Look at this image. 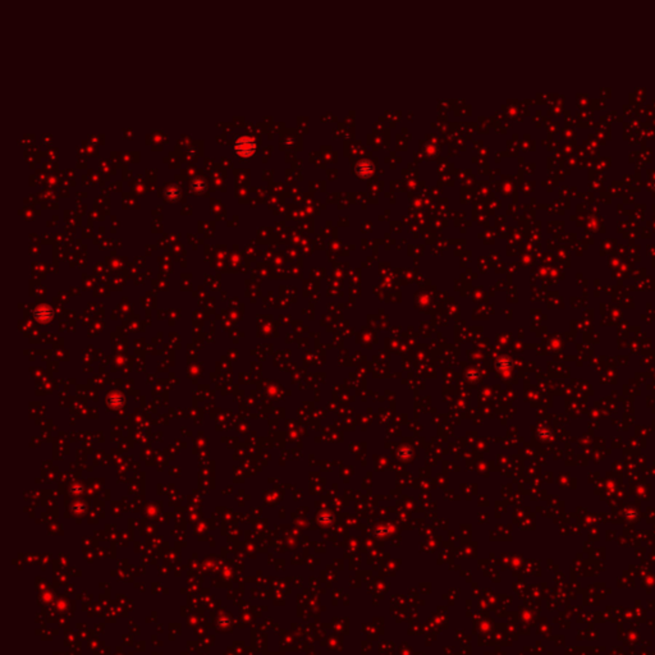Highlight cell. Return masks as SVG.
<instances>
[{"label": "cell", "instance_id": "1", "mask_svg": "<svg viewBox=\"0 0 655 655\" xmlns=\"http://www.w3.org/2000/svg\"><path fill=\"white\" fill-rule=\"evenodd\" d=\"M255 148H256L255 140L248 137V136H242V137H239L238 140L236 141V143H234V151H236L239 156L253 155Z\"/></svg>", "mask_w": 655, "mask_h": 655}]
</instances>
